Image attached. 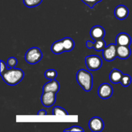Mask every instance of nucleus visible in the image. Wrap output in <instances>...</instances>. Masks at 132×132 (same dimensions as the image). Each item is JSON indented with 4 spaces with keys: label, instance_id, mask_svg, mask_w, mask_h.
I'll return each instance as SVG.
<instances>
[{
    "label": "nucleus",
    "instance_id": "9b49d317",
    "mask_svg": "<svg viewBox=\"0 0 132 132\" xmlns=\"http://www.w3.org/2000/svg\"><path fill=\"white\" fill-rule=\"evenodd\" d=\"M115 16L119 20H123L128 17L129 10L125 5H120L116 8L114 10Z\"/></svg>",
    "mask_w": 132,
    "mask_h": 132
},
{
    "label": "nucleus",
    "instance_id": "4468645a",
    "mask_svg": "<svg viewBox=\"0 0 132 132\" xmlns=\"http://www.w3.org/2000/svg\"><path fill=\"white\" fill-rule=\"evenodd\" d=\"M117 55L121 59H126L131 55V49L128 46L117 45Z\"/></svg>",
    "mask_w": 132,
    "mask_h": 132
},
{
    "label": "nucleus",
    "instance_id": "423d86ee",
    "mask_svg": "<svg viewBox=\"0 0 132 132\" xmlns=\"http://www.w3.org/2000/svg\"><path fill=\"white\" fill-rule=\"evenodd\" d=\"M56 100V94L52 92H43L41 97V101L45 107H51Z\"/></svg>",
    "mask_w": 132,
    "mask_h": 132
},
{
    "label": "nucleus",
    "instance_id": "f8f14e48",
    "mask_svg": "<svg viewBox=\"0 0 132 132\" xmlns=\"http://www.w3.org/2000/svg\"><path fill=\"white\" fill-rule=\"evenodd\" d=\"M59 88H60V85H59V82L56 80L52 79L44 85L43 91L52 92L57 94L59 92Z\"/></svg>",
    "mask_w": 132,
    "mask_h": 132
},
{
    "label": "nucleus",
    "instance_id": "20e7f679",
    "mask_svg": "<svg viewBox=\"0 0 132 132\" xmlns=\"http://www.w3.org/2000/svg\"><path fill=\"white\" fill-rule=\"evenodd\" d=\"M85 63L86 67L90 70H98L101 67L103 61L101 57L98 55H90L85 57Z\"/></svg>",
    "mask_w": 132,
    "mask_h": 132
},
{
    "label": "nucleus",
    "instance_id": "39448f33",
    "mask_svg": "<svg viewBox=\"0 0 132 132\" xmlns=\"http://www.w3.org/2000/svg\"><path fill=\"white\" fill-rule=\"evenodd\" d=\"M103 56L106 61H112L117 57V45L111 43L106 46L103 50Z\"/></svg>",
    "mask_w": 132,
    "mask_h": 132
},
{
    "label": "nucleus",
    "instance_id": "dca6fc26",
    "mask_svg": "<svg viewBox=\"0 0 132 132\" xmlns=\"http://www.w3.org/2000/svg\"><path fill=\"white\" fill-rule=\"evenodd\" d=\"M51 50L54 54H60L65 52L64 45L62 39L55 41L51 46Z\"/></svg>",
    "mask_w": 132,
    "mask_h": 132
},
{
    "label": "nucleus",
    "instance_id": "5701e85b",
    "mask_svg": "<svg viewBox=\"0 0 132 132\" xmlns=\"http://www.w3.org/2000/svg\"><path fill=\"white\" fill-rule=\"evenodd\" d=\"M84 3L86 4V5L89 6L90 9H93L94 6L98 3L101 2L102 0H81Z\"/></svg>",
    "mask_w": 132,
    "mask_h": 132
},
{
    "label": "nucleus",
    "instance_id": "f3484780",
    "mask_svg": "<svg viewBox=\"0 0 132 132\" xmlns=\"http://www.w3.org/2000/svg\"><path fill=\"white\" fill-rule=\"evenodd\" d=\"M62 41H63V45H64L65 52H70L74 48L75 43L72 38L68 37H64V38L62 39Z\"/></svg>",
    "mask_w": 132,
    "mask_h": 132
},
{
    "label": "nucleus",
    "instance_id": "f257e3e1",
    "mask_svg": "<svg viewBox=\"0 0 132 132\" xmlns=\"http://www.w3.org/2000/svg\"><path fill=\"white\" fill-rule=\"evenodd\" d=\"M1 77L5 83L10 86L18 85L24 77V72L21 69L10 68L1 73Z\"/></svg>",
    "mask_w": 132,
    "mask_h": 132
},
{
    "label": "nucleus",
    "instance_id": "6ab92c4d",
    "mask_svg": "<svg viewBox=\"0 0 132 132\" xmlns=\"http://www.w3.org/2000/svg\"><path fill=\"white\" fill-rule=\"evenodd\" d=\"M57 76V72L54 69H49L45 71V77L49 80L55 79Z\"/></svg>",
    "mask_w": 132,
    "mask_h": 132
},
{
    "label": "nucleus",
    "instance_id": "a211bd4d",
    "mask_svg": "<svg viewBox=\"0 0 132 132\" xmlns=\"http://www.w3.org/2000/svg\"><path fill=\"white\" fill-rule=\"evenodd\" d=\"M42 1L43 0H23V3L27 7L32 8L39 5Z\"/></svg>",
    "mask_w": 132,
    "mask_h": 132
},
{
    "label": "nucleus",
    "instance_id": "aec40b11",
    "mask_svg": "<svg viewBox=\"0 0 132 132\" xmlns=\"http://www.w3.org/2000/svg\"><path fill=\"white\" fill-rule=\"evenodd\" d=\"M52 114L54 116H68V113L64 108L59 106H55L53 109Z\"/></svg>",
    "mask_w": 132,
    "mask_h": 132
},
{
    "label": "nucleus",
    "instance_id": "2eb2a0df",
    "mask_svg": "<svg viewBox=\"0 0 132 132\" xmlns=\"http://www.w3.org/2000/svg\"><path fill=\"white\" fill-rule=\"evenodd\" d=\"M122 76H123V73L121 70L116 69V68H113L110 73L109 78L112 83L117 84L121 82Z\"/></svg>",
    "mask_w": 132,
    "mask_h": 132
},
{
    "label": "nucleus",
    "instance_id": "412c9836",
    "mask_svg": "<svg viewBox=\"0 0 132 132\" xmlns=\"http://www.w3.org/2000/svg\"><path fill=\"white\" fill-rule=\"evenodd\" d=\"M131 78L130 77V75L128 74H123L122 78L121 80V84L122 86H125V87H127L129 85L131 84Z\"/></svg>",
    "mask_w": 132,
    "mask_h": 132
},
{
    "label": "nucleus",
    "instance_id": "4be33fe9",
    "mask_svg": "<svg viewBox=\"0 0 132 132\" xmlns=\"http://www.w3.org/2000/svg\"><path fill=\"white\" fill-rule=\"evenodd\" d=\"M6 64H7V66L10 68H14L17 65V64H18V60L14 57H10L8 59Z\"/></svg>",
    "mask_w": 132,
    "mask_h": 132
},
{
    "label": "nucleus",
    "instance_id": "a878e982",
    "mask_svg": "<svg viewBox=\"0 0 132 132\" xmlns=\"http://www.w3.org/2000/svg\"><path fill=\"white\" fill-rule=\"evenodd\" d=\"M46 114L47 113H46V110H40L38 112V113H37L38 116H46Z\"/></svg>",
    "mask_w": 132,
    "mask_h": 132
},
{
    "label": "nucleus",
    "instance_id": "7ed1b4c3",
    "mask_svg": "<svg viewBox=\"0 0 132 132\" xmlns=\"http://www.w3.org/2000/svg\"><path fill=\"white\" fill-rule=\"evenodd\" d=\"M43 57L41 50L37 47L30 48L24 55V59L28 63L34 64L39 62Z\"/></svg>",
    "mask_w": 132,
    "mask_h": 132
},
{
    "label": "nucleus",
    "instance_id": "9d476101",
    "mask_svg": "<svg viewBox=\"0 0 132 132\" xmlns=\"http://www.w3.org/2000/svg\"><path fill=\"white\" fill-rule=\"evenodd\" d=\"M116 41L117 45L130 46L131 43V39L129 34L125 32H121L117 36Z\"/></svg>",
    "mask_w": 132,
    "mask_h": 132
},
{
    "label": "nucleus",
    "instance_id": "f03ea898",
    "mask_svg": "<svg viewBox=\"0 0 132 132\" xmlns=\"http://www.w3.org/2000/svg\"><path fill=\"white\" fill-rule=\"evenodd\" d=\"M76 80L85 91L90 92L92 88L93 77L92 73L85 69H80L76 74Z\"/></svg>",
    "mask_w": 132,
    "mask_h": 132
},
{
    "label": "nucleus",
    "instance_id": "b1692460",
    "mask_svg": "<svg viewBox=\"0 0 132 132\" xmlns=\"http://www.w3.org/2000/svg\"><path fill=\"white\" fill-rule=\"evenodd\" d=\"M83 128L79 126H73L70 127V128L65 129L64 130V131H84Z\"/></svg>",
    "mask_w": 132,
    "mask_h": 132
},
{
    "label": "nucleus",
    "instance_id": "6e6552de",
    "mask_svg": "<svg viewBox=\"0 0 132 132\" xmlns=\"http://www.w3.org/2000/svg\"><path fill=\"white\" fill-rule=\"evenodd\" d=\"M88 126L92 131L100 132L104 129V124L101 118L94 117L89 121Z\"/></svg>",
    "mask_w": 132,
    "mask_h": 132
},
{
    "label": "nucleus",
    "instance_id": "0eeeda50",
    "mask_svg": "<svg viewBox=\"0 0 132 132\" xmlns=\"http://www.w3.org/2000/svg\"><path fill=\"white\" fill-rule=\"evenodd\" d=\"M113 88L110 84L104 82L101 84L98 88V95L101 99H106L111 97L113 94Z\"/></svg>",
    "mask_w": 132,
    "mask_h": 132
},
{
    "label": "nucleus",
    "instance_id": "ddd939ff",
    "mask_svg": "<svg viewBox=\"0 0 132 132\" xmlns=\"http://www.w3.org/2000/svg\"><path fill=\"white\" fill-rule=\"evenodd\" d=\"M86 47L88 48H94L96 51L100 52L103 51V49L106 47V42L103 39H101L97 40L95 41V42L93 43L90 41H87L86 42Z\"/></svg>",
    "mask_w": 132,
    "mask_h": 132
},
{
    "label": "nucleus",
    "instance_id": "1a4fd4ad",
    "mask_svg": "<svg viewBox=\"0 0 132 132\" xmlns=\"http://www.w3.org/2000/svg\"><path fill=\"white\" fill-rule=\"evenodd\" d=\"M90 36L94 41L101 39L105 36V30L103 27L99 25L94 26L90 30Z\"/></svg>",
    "mask_w": 132,
    "mask_h": 132
},
{
    "label": "nucleus",
    "instance_id": "393cba45",
    "mask_svg": "<svg viewBox=\"0 0 132 132\" xmlns=\"http://www.w3.org/2000/svg\"><path fill=\"white\" fill-rule=\"evenodd\" d=\"M0 62H1V71H0V73H2L6 70V64H6V63L2 60H1Z\"/></svg>",
    "mask_w": 132,
    "mask_h": 132
}]
</instances>
